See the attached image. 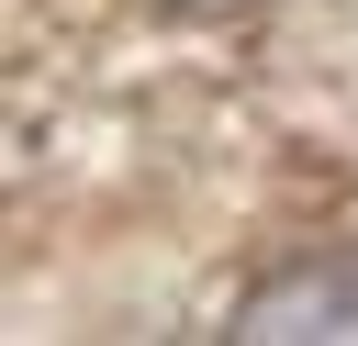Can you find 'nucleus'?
<instances>
[{"instance_id": "f257e3e1", "label": "nucleus", "mask_w": 358, "mask_h": 346, "mask_svg": "<svg viewBox=\"0 0 358 346\" xmlns=\"http://www.w3.org/2000/svg\"><path fill=\"white\" fill-rule=\"evenodd\" d=\"M224 335H246V346H324V335L358 346V268L347 257H291L224 313Z\"/></svg>"}, {"instance_id": "f03ea898", "label": "nucleus", "mask_w": 358, "mask_h": 346, "mask_svg": "<svg viewBox=\"0 0 358 346\" xmlns=\"http://www.w3.org/2000/svg\"><path fill=\"white\" fill-rule=\"evenodd\" d=\"M157 11H179V22H235V11H268V0H157Z\"/></svg>"}]
</instances>
